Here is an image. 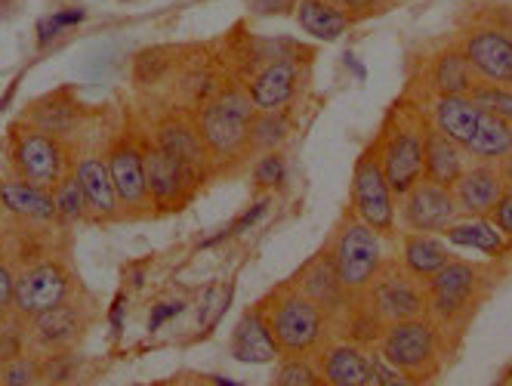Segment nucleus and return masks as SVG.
Masks as SVG:
<instances>
[{
	"label": "nucleus",
	"instance_id": "nucleus-1",
	"mask_svg": "<svg viewBox=\"0 0 512 386\" xmlns=\"http://www.w3.org/2000/svg\"><path fill=\"white\" fill-rule=\"evenodd\" d=\"M497 269L479 260L451 257L435 275L426 278V315L442 337L445 356L457 353L475 312L494 291Z\"/></svg>",
	"mask_w": 512,
	"mask_h": 386
},
{
	"label": "nucleus",
	"instance_id": "nucleus-2",
	"mask_svg": "<svg viewBox=\"0 0 512 386\" xmlns=\"http://www.w3.org/2000/svg\"><path fill=\"white\" fill-rule=\"evenodd\" d=\"M256 306H260L281 356H315L334 334L331 315L300 288L290 285V278L269 291Z\"/></svg>",
	"mask_w": 512,
	"mask_h": 386
},
{
	"label": "nucleus",
	"instance_id": "nucleus-3",
	"mask_svg": "<svg viewBox=\"0 0 512 386\" xmlns=\"http://www.w3.org/2000/svg\"><path fill=\"white\" fill-rule=\"evenodd\" d=\"M429 121L445 136H451L466 152L469 161L500 164L512 152V124L491 115L485 105H479L472 96L432 99Z\"/></svg>",
	"mask_w": 512,
	"mask_h": 386
},
{
	"label": "nucleus",
	"instance_id": "nucleus-4",
	"mask_svg": "<svg viewBox=\"0 0 512 386\" xmlns=\"http://www.w3.org/2000/svg\"><path fill=\"white\" fill-rule=\"evenodd\" d=\"M429 112L414 96H401L389 105V112L377 130L383 149V170L395 198L405 195L423 177V143H426Z\"/></svg>",
	"mask_w": 512,
	"mask_h": 386
},
{
	"label": "nucleus",
	"instance_id": "nucleus-5",
	"mask_svg": "<svg viewBox=\"0 0 512 386\" xmlns=\"http://www.w3.org/2000/svg\"><path fill=\"white\" fill-rule=\"evenodd\" d=\"M195 124L213 164H232L250 155V124L253 105L244 87H223L210 99L195 105Z\"/></svg>",
	"mask_w": 512,
	"mask_h": 386
},
{
	"label": "nucleus",
	"instance_id": "nucleus-6",
	"mask_svg": "<svg viewBox=\"0 0 512 386\" xmlns=\"http://www.w3.org/2000/svg\"><path fill=\"white\" fill-rule=\"evenodd\" d=\"M377 353L395 371L405 374L408 383H432L445 365L442 337L426 312L414 315V319L389 322L377 340Z\"/></svg>",
	"mask_w": 512,
	"mask_h": 386
},
{
	"label": "nucleus",
	"instance_id": "nucleus-7",
	"mask_svg": "<svg viewBox=\"0 0 512 386\" xmlns=\"http://www.w3.org/2000/svg\"><path fill=\"white\" fill-rule=\"evenodd\" d=\"M386 238L364 223L352 207L343 210L340 223L334 226L327 248H331L337 275L346 294H364L386 263Z\"/></svg>",
	"mask_w": 512,
	"mask_h": 386
},
{
	"label": "nucleus",
	"instance_id": "nucleus-8",
	"mask_svg": "<svg viewBox=\"0 0 512 386\" xmlns=\"http://www.w3.org/2000/svg\"><path fill=\"white\" fill-rule=\"evenodd\" d=\"M349 207L386 241H398V198L383 170V149L377 133L355 158Z\"/></svg>",
	"mask_w": 512,
	"mask_h": 386
},
{
	"label": "nucleus",
	"instance_id": "nucleus-9",
	"mask_svg": "<svg viewBox=\"0 0 512 386\" xmlns=\"http://www.w3.org/2000/svg\"><path fill=\"white\" fill-rule=\"evenodd\" d=\"M457 44L482 84L512 90V28L497 10H488L482 19L469 22L460 31Z\"/></svg>",
	"mask_w": 512,
	"mask_h": 386
},
{
	"label": "nucleus",
	"instance_id": "nucleus-10",
	"mask_svg": "<svg viewBox=\"0 0 512 386\" xmlns=\"http://www.w3.org/2000/svg\"><path fill=\"white\" fill-rule=\"evenodd\" d=\"M10 161L16 177L34 186L44 189H56L68 173H71V161H68V149L59 136L44 133L31 124H16L10 133Z\"/></svg>",
	"mask_w": 512,
	"mask_h": 386
},
{
	"label": "nucleus",
	"instance_id": "nucleus-11",
	"mask_svg": "<svg viewBox=\"0 0 512 386\" xmlns=\"http://www.w3.org/2000/svg\"><path fill=\"white\" fill-rule=\"evenodd\" d=\"M303 53L309 50L297 47V53H275L253 68L250 78L244 81L253 112H287L290 105H294L303 87V72H306Z\"/></svg>",
	"mask_w": 512,
	"mask_h": 386
},
{
	"label": "nucleus",
	"instance_id": "nucleus-12",
	"mask_svg": "<svg viewBox=\"0 0 512 386\" xmlns=\"http://www.w3.org/2000/svg\"><path fill=\"white\" fill-rule=\"evenodd\" d=\"M364 297L371 300V306L377 309V315L386 325L414 319V315L426 312V282L411 275L398 257H386V263L380 266L377 278L371 282V288L364 291Z\"/></svg>",
	"mask_w": 512,
	"mask_h": 386
},
{
	"label": "nucleus",
	"instance_id": "nucleus-13",
	"mask_svg": "<svg viewBox=\"0 0 512 386\" xmlns=\"http://www.w3.org/2000/svg\"><path fill=\"white\" fill-rule=\"evenodd\" d=\"M142 155H145V177H149L155 214H173V210L186 207L198 192V186L204 183L201 173L176 161L158 143H145Z\"/></svg>",
	"mask_w": 512,
	"mask_h": 386
},
{
	"label": "nucleus",
	"instance_id": "nucleus-14",
	"mask_svg": "<svg viewBox=\"0 0 512 386\" xmlns=\"http://www.w3.org/2000/svg\"><path fill=\"white\" fill-rule=\"evenodd\" d=\"M457 220H463V214L454 201V192L429 180H417L398 198V226L405 232L445 235Z\"/></svg>",
	"mask_w": 512,
	"mask_h": 386
},
{
	"label": "nucleus",
	"instance_id": "nucleus-15",
	"mask_svg": "<svg viewBox=\"0 0 512 386\" xmlns=\"http://www.w3.org/2000/svg\"><path fill=\"white\" fill-rule=\"evenodd\" d=\"M108 170H112L124 217H133V220L152 217L155 207H152L149 177H145V155L136 136L124 133L121 139H115L112 152H108Z\"/></svg>",
	"mask_w": 512,
	"mask_h": 386
},
{
	"label": "nucleus",
	"instance_id": "nucleus-16",
	"mask_svg": "<svg viewBox=\"0 0 512 386\" xmlns=\"http://www.w3.org/2000/svg\"><path fill=\"white\" fill-rule=\"evenodd\" d=\"M71 297V275L56 260H38L28 263L16 272V294H13V312L19 319H31L44 309H53Z\"/></svg>",
	"mask_w": 512,
	"mask_h": 386
},
{
	"label": "nucleus",
	"instance_id": "nucleus-17",
	"mask_svg": "<svg viewBox=\"0 0 512 386\" xmlns=\"http://www.w3.org/2000/svg\"><path fill=\"white\" fill-rule=\"evenodd\" d=\"M290 285L300 288L309 300H315L327 315H331V322L343 312V306L349 300L340 275H337V266H334V257H331V248H327V241H324L321 251H315L294 275H290Z\"/></svg>",
	"mask_w": 512,
	"mask_h": 386
},
{
	"label": "nucleus",
	"instance_id": "nucleus-18",
	"mask_svg": "<svg viewBox=\"0 0 512 386\" xmlns=\"http://www.w3.org/2000/svg\"><path fill=\"white\" fill-rule=\"evenodd\" d=\"M479 75L472 72L469 59L463 56L460 44H448L442 50H435L426 65H423V90L432 99L442 96H469L475 87H479Z\"/></svg>",
	"mask_w": 512,
	"mask_h": 386
},
{
	"label": "nucleus",
	"instance_id": "nucleus-19",
	"mask_svg": "<svg viewBox=\"0 0 512 386\" xmlns=\"http://www.w3.org/2000/svg\"><path fill=\"white\" fill-rule=\"evenodd\" d=\"M451 192L463 217H488L506 192V183L494 161H469Z\"/></svg>",
	"mask_w": 512,
	"mask_h": 386
},
{
	"label": "nucleus",
	"instance_id": "nucleus-20",
	"mask_svg": "<svg viewBox=\"0 0 512 386\" xmlns=\"http://www.w3.org/2000/svg\"><path fill=\"white\" fill-rule=\"evenodd\" d=\"M315 365L324 377V386H368L371 377V353L355 340H327L318 353Z\"/></svg>",
	"mask_w": 512,
	"mask_h": 386
},
{
	"label": "nucleus",
	"instance_id": "nucleus-21",
	"mask_svg": "<svg viewBox=\"0 0 512 386\" xmlns=\"http://www.w3.org/2000/svg\"><path fill=\"white\" fill-rule=\"evenodd\" d=\"M84 315L81 309L65 300L53 309H44L28 319V337L31 343H38L47 353H65L71 343H78L84 334Z\"/></svg>",
	"mask_w": 512,
	"mask_h": 386
},
{
	"label": "nucleus",
	"instance_id": "nucleus-22",
	"mask_svg": "<svg viewBox=\"0 0 512 386\" xmlns=\"http://www.w3.org/2000/svg\"><path fill=\"white\" fill-rule=\"evenodd\" d=\"M155 143L170 152L176 161H182L186 167L198 170L201 177H207V170L213 167V158L204 146V139L198 133L195 115H170L158 124V136Z\"/></svg>",
	"mask_w": 512,
	"mask_h": 386
},
{
	"label": "nucleus",
	"instance_id": "nucleus-23",
	"mask_svg": "<svg viewBox=\"0 0 512 386\" xmlns=\"http://www.w3.org/2000/svg\"><path fill=\"white\" fill-rule=\"evenodd\" d=\"M71 173H75V180L87 198L93 220H121L124 217V207H121V198H118V189L112 180V170H108V161L81 158L75 167H71Z\"/></svg>",
	"mask_w": 512,
	"mask_h": 386
},
{
	"label": "nucleus",
	"instance_id": "nucleus-24",
	"mask_svg": "<svg viewBox=\"0 0 512 386\" xmlns=\"http://www.w3.org/2000/svg\"><path fill=\"white\" fill-rule=\"evenodd\" d=\"M229 349H232V359H238L244 365H269L281 356L260 306H250L238 319V325L229 337Z\"/></svg>",
	"mask_w": 512,
	"mask_h": 386
},
{
	"label": "nucleus",
	"instance_id": "nucleus-25",
	"mask_svg": "<svg viewBox=\"0 0 512 386\" xmlns=\"http://www.w3.org/2000/svg\"><path fill=\"white\" fill-rule=\"evenodd\" d=\"M469 167L466 152L454 143L451 136H445L432 121L426 127V143H423V177L435 186L454 189V183L460 180V173Z\"/></svg>",
	"mask_w": 512,
	"mask_h": 386
},
{
	"label": "nucleus",
	"instance_id": "nucleus-26",
	"mask_svg": "<svg viewBox=\"0 0 512 386\" xmlns=\"http://www.w3.org/2000/svg\"><path fill=\"white\" fill-rule=\"evenodd\" d=\"M0 207H4L7 214H13L19 220H28V223H53V220H59L53 189L34 186V183H25V180L0 183Z\"/></svg>",
	"mask_w": 512,
	"mask_h": 386
},
{
	"label": "nucleus",
	"instance_id": "nucleus-27",
	"mask_svg": "<svg viewBox=\"0 0 512 386\" xmlns=\"http://www.w3.org/2000/svg\"><path fill=\"white\" fill-rule=\"evenodd\" d=\"M405 269L417 278L435 275L454 254L448 248L445 235H429V232H398V254H395Z\"/></svg>",
	"mask_w": 512,
	"mask_h": 386
},
{
	"label": "nucleus",
	"instance_id": "nucleus-28",
	"mask_svg": "<svg viewBox=\"0 0 512 386\" xmlns=\"http://www.w3.org/2000/svg\"><path fill=\"white\" fill-rule=\"evenodd\" d=\"M445 241L454 244V248H466V251H479L491 260H506L512 254V244L497 232V226L488 217H463L457 220L448 232Z\"/></svg>",
	"mask_w": 512,
	"mask_h": 386
},
{
	"label": "nucleus",
	"instance_id": "nucleus-29",
	"mask_svg": "<svg viewBox=\"0 0 512 386\" xmlns=\"http://www.w3.org/2000/svg\"><path fill=\"white\" fill-rule=\"evenodd\" d=\"M297 22L318 41H337L355 25V19L334 0H297Z\"/></svg>",
	"mask_w": 512,
	"mask_h": 386
},
{
	"label": "nucleus",
	"instance_id": "nucleus-30",
	"mask_svg": "<svg viewBox=\"0 0 512 386\" xmlns=\"http://www.w3.org/2000/svg\"><path fill=\"white\" fill-rule=\"evenodd\" d=\"M25 118L31 121V127L53 133V136H62L75 127L78 109H75V102L68 99V93H53V96H44L41 102H34Z\"/></svg>",
	"mask_w": 512,
	"mask_h": 386
},
{
	"label": "nucleus",
	"instance_id": "nucleus-31",
	"mask_svg": "<svg viewBox=\"0 0 512 386\" xmlns=\"http://www.w3.org/2000/svg\"><path fill=\"white\" fill-rule=\"evenodd\" d=\"M272 383L278 386H324L315 356H278Z\"/></svg>",
	"mask_w": 512,
	"mask_h": 386
},
{
	"label": "nucleus",
	"instance_id": "nucleus-32",
	"mask_svg": "<svg viewBox=\"0 0 512 386\" xmlns=\"http://www.w3.org/2000/svg\"><path fill=\"white\" fill-rule=\"evenodd\" d=\"M287 136L284 112H256L250 124V152H272L281 149Z\"/></svg>",
	"mask_w": 512,
	"mask_h": 386
},
{
	"label": "nucleus",
	"instance_id": "nucleus-33",
	"mask_svg": "<svg viewBox=\"0 0 512 386\" xmlns=\"http://www.w3.org/2000/svg\"><path fill=\"white\" fill-rule=\"evenodd\" d=\"M56 195V210H59V220H84L90 217V207H87V198L75 180V173H68V177L53 189Z\"/></svg>",
	"mask_w": 512,
	"mask_h": 386
},
{
	"label": "nucleus",
	"instance_id": "nucleus-34",
	"mask_svg": "<svg viewBox=\"0 0 512 386\" xmlns=\"http://www.w3.org/2000/svg\"><path fill=\"white\" fill-rule=\"evenodd\" d=\"M281 183H284V155H281V149L263 152L253 164V189L275 192V189H281Z\"/></svg>",
	"mask_w": 512,
	"mask_h": 386
},
{
	"label": "nucleus",
	"instance_id": "nucleus-35",
	"mask_svg": "<svg viewBox=\"0 0 512 386\" xmlns=\"http://www.w3.org/2000/svg\"><path fill=\"white\" fill-rule=\"evenodd\" d=\"M44 374V365L38 359H31L25 353L0 362V383L4 386H28V383H38Z\"/></svg>",
	"mask_w": 512,
	"mask_h": 386
},
{
	"label": "nucleus",
	"instance_id": "nucleus-36",
	"mask_svg": "<svg viewBox=\"0 0 512 386\" xmlns=\"http://www.w3.org/2000/svg\"><path fill=\"white\" fill-rule=\"evenodd\" d=\"M479 105L497 118H503L506 124H512V90L509 87H494V84H479L472 93H469Z\"/></svg>",
	"mask_w": 512,
	"mask_h": 386
},
{
	"label": "nucleus",
	"instance_id": "nucleus-37",
	"mask_svg": "<svg viewBox=\"0 0 512 386\" xmlns=\"http://www.w3.org/2000/svg\"><path fill=\"white\" fill-rule=\"evenodd\" d=\"M164 65H167V56L158 53V50H145L139 59H136V78L139 84H149V81H158L164 75Z\"/></svg>",
	"mask_w": 512,
	"mask_h": 386
},
{
	"label": "nucleus",
	"instance_id": "nucleus-38",
	"mask_svg": "<svg viewBox=\"0 0 512 386\" xmlns=\"http://www.w3.org/2000/svg\"><path fill=\"white\" fill-rule=\"evenodd\" d=\"M488 220L497 226V232L512 244V189H506L503 195H500V201L494 204V210L488 214Z\"/></svg>",
	"mask_w": 512,
	"mask_h": 386
},
{
	"label": "nucleus",
	"instance_id": "nucleus-39",
	"mask_svg": "<svg viewBox=\"0 0 512 386\" xmlns=\"http://www.w3.org/2000/svg\"><path fill=\"white\" fill-rule=\"evenodd\" d=\"M337 7H343L355 22H361V19H371V16H377V13H383L392 0H334Z\"/></svg>",
	"mask_w": 512,
	"mask_h": 386
},
{
	"label": "nucleus",
	"instance_id": "nucleus-40",
	"mask_svg": "<svg viewBox=\"0 0 512 386\" xmlns=\"http://www.w3.org/2000/svg\"><path fill=\"white\" fill-rule=\"evenodd\" d=\"M84 19V13L81 10H68V13H56V16H50V19H44L41 22V28H38V41L41 44H47L53 34H59L62 28H68V25H75V22H81Z\"/></svg>",
	"mask_w": 512,
	"mask_h": 386
},
{
	"label": "nucleus",
	"instance_id": "nucleus-41",
	"mask_svg": "<svg viewBox=\"0 0 512 386\" xmlns=\"http://www.w3.org/2000/svg\"><path fill=\"white\" fill-rule=\"evenodd\" d=\"M13 294H16V269L0 263V319L13 312Z\"/></svg>",
	"mask_w": 512,
	"mask_h": 386
},
{
	"label": "nucleus",
	"instance_id": "nucleus-42",
	"mask_svg": "<svg viewBox=\"0 0 512 386\" xmlns=\"http://www.w3.org/2000/svg\"><path fill=\"white\" fill-rule=\"evenodd\" d=\"M256 16H287L297 10V0H247Z\"/></svg>",
	"mask_w": 512,
	"mask_h": 386
},
{
	"label": "nucleus",
	"instance_id": "nucleus-43",
	"mask_svg": "<svg viewBox=\"0 0 512 386\" xmlns=\"http://www.w3.org/2000/svg\"><path fill=\"white\" fill-rule=\"evenodd\" d=\"M182 309V303H170V306H158L155 312H152V328H158V325H164L173 312H179Z\"/></svg>",
	"mask_w": 512,
	"mask_h": 386
},
{
	"label": "nucleus",
	"instance_id": "nucleus-44",
	"mask_svg": "<svg viewBox=\"0 0 512 386\" xmlns=\"http://www.w3.org/2000/svg\"><path fill=\"white\" fill-rule=\"evenodd\" d=\"M500 167V177H503V183H506V189H512V152L497 164Z\"/></svg>",
	"mask_w": 512,
	"mask_h": 386
},
{
	"label": "nucleus",
	"instance_id": "nucleus-45",
	"mask_svg": "<svg viewBox=\"0 0 512 386\" xmlns=\"http://www.w3.org/2000/svg\"><path fill=\"white\" fill-rule=\"evenodd\" d=\"M494 10H497V13H500V19L512 28V7H503V10H500V7H494Z\"/></svg>",
	"mask_w": 512,
	"mask_h": 386
},
{
	"label": "nucleus",
	"instance_id": "nucleus-46",
	"mask_svg": "<svg viewBox=\"0 0 512 386\" xmlns=\"http://www.w3.org/2000/svg\"><path fill=\"white\" fill-rule=\"evenodd\" d=\"M0 263H4V244H0Z\"/></svg>",
	"mask_w": 512,
	"mask_h": 386
},
{
	"label": "nucleus",
	"instance_id": "nucleus-47",
	"mask_svg": "<svg viewBox=\"0 0 512 386\" xmlns=\"http://www.w3.org/2000/svg\"><path fill=\"white\" fill-rule=\"evenodd\" d=\"M0 331H4V319H0Z\"/></svg>",
	"mask_w": 512,
	"mask_h": 386
}]
</instances>
